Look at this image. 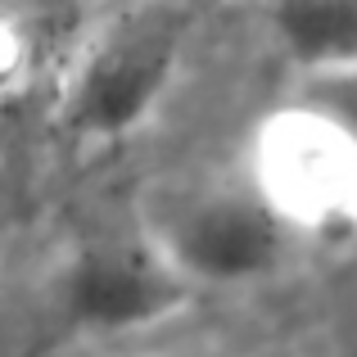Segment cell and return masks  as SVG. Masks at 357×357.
<instances>
[{"mask_svg": "<svg viewBox=\"0 0 357 357\" xmlns=\"http://www.w3.org/2000/svg\"><path fill=\"white\" fill-rule=\"evenodd\" d=\"M195 0H122L77 36L59 86V122L82 140H114L140 127L181 63Z\"/></svg>", "mask_w": 357, "mask_h": 357, "instance_id": "1", "label": "cell"}, {"mask_svg": "<svg viewBox=\"0 0 357 357\" xmlns=\"http://www.w3.org/2000/svg\"><path fill=\"white\" fill-rule=\"evenodd\" d=\"M249 181L294 236H353L357 122L321 105L276 109L258 127Z\"/></svg>", "mask_w": 357, "mask_h": 357, "instance_id": "2", "label": "cell"}, {"mask_svg": "<svg viewBox=\"0 0 357 357\" xmlns=\"http://www.w3.org/2000/svg\"><path fill=\"white\" fill-rule=\"evenodd\" d=\"M145 236L185 285H244L285 262L294 231L249 176L181 185L149 213Z\"/></svg>", "mask_w": 357, "mask_h": 357, "instance_id": "3", "label": "cell"}, {"mask_svg": "<svg viewBox=\"0 0 357 357\" xmlns=\"http://www.w3.org/2000/svg\"><path fill=\"white\" fill-rule=\"evenodd\" d=\"M190 303V285L172 262L140 236H100L73 249L59 276V312L73 331L131 335L176 317Z\"/></svg>", "mask_w": 357, "mask_h": 357, "instance_id": "4", "label": "cell"}, {"mask_svg": "<svg viewBox=\"0 0 357 357\" xmlns=\"http://www.w3.org/2000/svg\"><path fill=\"white\" fill-rule=\"evenodd\" d=\"M262 14L294 68L357 77V0H262Z\"/></svg>", "mask_w": 357, "mask_h": 357, "instance_id": "5", "label": "cell"}, {"mask_svg": "<svg viewBox=\"0 0 357 357\" xmlns=\"http://www.w3.org/2000/svg\"><path fill=\"white\" fill-rule=\"evenodd\" d=\"M77 0H0V105L77 36Z\"/></svg>", "mask_w": 357, "mask_h": 357, "instance_id": "6", "label": "cell"}]
</instances>
